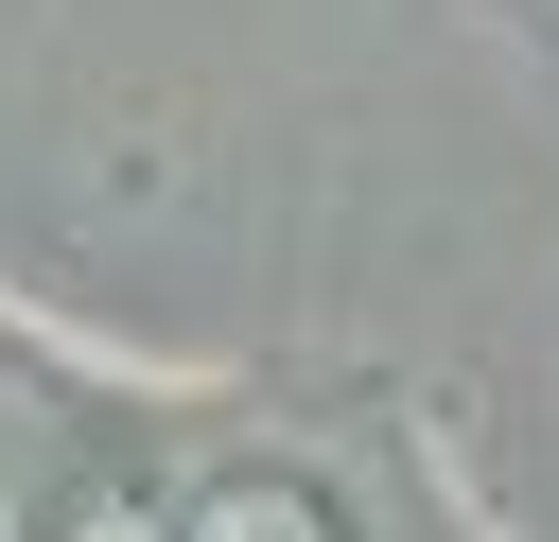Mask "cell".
Returning a JSON list of instances; mask_svg holds the SVG:
<instances>
[{"mask_svg":"<svg viewBox=\"0 0 559 542\" xmlns=\"http://www.w3.org/2000/svg\"><path fill=\"white\" fill-rule=\"evenodd\" d=\"M192 542H332V525H314L297 490H210V507H192Z\"/></svg>","mask_w":559,"mask_h":542,"instance_id":"cell-1","label":"cell"},{"mask_svg":"<svg viewBox=\"0 0 559 542\" xmlns=\"http://www.w3.org/2000/svg\"><path fill=\"white\" fill-rule=\"evenodd\" d=\"M70 542H157V525H140V507H87V525H70Z\"/></svg>","mask_w":559,"mask_h":542,"instance_id":"cell-2","label":"cell"},{"mask_svg":"<svg viewBox=\"0 0 559 542\" xmlns=\"http://www.w3.org/2000/svg\"><path fill=\"white\" fill-rule=\"evenodd\" d=\"M0 542H17V525H0Z\"/></svg>","mask_w":559,"mask_h":542,"instance_id":"cell-3","label":"cell"}]
</instances>
